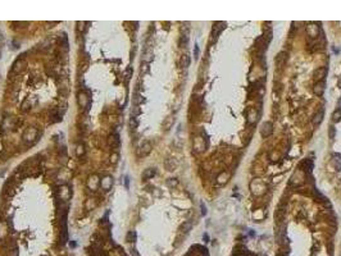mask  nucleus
I'll return each mask as SVG.
<instances>
[{
  "label": "nucleus",
  "instance_id": "obj_1",
  "mask_svg": "<svg viewBox=\"0 0 341 256\" xmlns=\"http://www.w3.org/2000/svg\"><path fill=\"white\" fill-rule=\"evenodd\" d=\"M231 256H258V255L250 252L249 248H248L245 245L239 243V245H236V246L234 247V251H232V255H231Z\"/></svg>",
  "mask_w": 341,
  "mask_h": 256
},
{
  "label": "nucleus",
  "instance_id": "obj_2",
  "mask_svg": "<svg viewBox=\"0 0 341 256\" xmlns=\"http://www.w3.org/2000/svg\"><path fill=\"white\" fill-rule=\"evenodd\" d=\"M22 138L26 142H34L37 138V130H36L35 127H28L27 130L23 132Z\"/></svg>",
  "mask_w": 341,
  "mask_h": 256
},
{
  "label": "nucleus",
  "instance_id": "obj_3",
  "mask_svg": "<svg viewBox=\"0 0 341 256\" xmlns=\"http://www.w3.org/2000/svg\"><path fill=\"white\" fill-rule=\"evenodd\" d=\"M77 101H78V105L82 108V109H87L89 105H90V98H89V95H87L85 91L78 92V95H77Z\"/></svg>",
  "mask_w": 341,
  "mask_h": 256
},
{
  "label": "nucleus",
  "instance_id": "obj_4",
  "mask_svg": "<svg viewBox=\"0 0 341 256\" xmlns=\"http://www.w3.org/2000/svg\"><path fill=\"white\" fill-rule=\"evenodd\" d=\"M87 187L91 189V191H96L97 188L100 187V178L97 174H91L89 179H87Z\"/></svg>",
  "mask_w": 341,
  "mask_h": 256
},
{
  "label": "nucleus",
  "instance_id": "obj_5",
  "mask_svg": "<svg viewBox=\"0 0 341 256\" xmlns=\"http://www.w3.org/2000/svg\"><path fill=\"white\" fill-rule=\"evenodd\" d=\"M113 183H114V181H113V177H110V175H105L104 178L100 179V187L104 191H109L113 187Z\"/></svg>",
  "mask_w": 341,
  "mask_h": 256
},
{
  "label": "nucleus",
  "instance_id": "obj_6",
  "mask_svg": "<svg viewBox=\"0 0 341 256\" xmlns=\"http://www.w3.org/2000/svg\"><path fill=\"white\" fill-rule=\"evenodd\" d=\"M151 149H153L151 143L149 141H145V142H142V145L139 147V155H141V156L149 155L151 152Z\"/></svg>",
  "mask_w": 341,
  "mask_h": 256
},
{
  "label": "nucleus",
  "instance_id": "obj_7",
  "mask_svg": "<svg viewBox=\"0 0 341 256\" xmlns=\"http://www.w3.org/2000/svg\"><path fill=\"white\" fill-rule=\"evenodd\" d=\"M312 169H313V162L311 159H304L300 164V170L309 174V173H312Z\"/></svg>",
  "mask_w": 341,
  "mask_h": 256
},
{
  "label": "nucleus",
  "instance_id": "obj_8",
  "mask_svg": "<svg viewBox=\"0 0 341 256\" xmlns=\"http://www.w3.org/2000/svg\"><path fill=\"white\" fill-rule=\"evenodd\" d=\"M326 74H327V68L326 67H322V68H318V69H316V72H314V79L317 82H321V81H323L324 79V77H326Z\"/></svg>",
  "mask_w": 341,
  "mask_h": 256
},
{
  "label": "nucleus",
  "instance_id": "obj_9",
  "mask_svg": "<svg viewBox=\"0 0 341 256\" xmlns=\"http://www.w3.org/2000/svg\"><path fill=\"white\" fill-rule=\"evenodd\" d=\"M319 27L317 26V24H314V23H312V24H309V26H306V32H308V35H309L311 37H313V39H316L318 35H319Z\"/></svg>",
  "mask_w": 341,
  "mask_h": 256
},
{
  "label": "nucleus",
  "instance_id": "obj_10",
  "mask_svg": "<svg viewBox=\"0 0 341 256\" xmlns=\"http://www.w3.org/2000/svg\"><path fill=\"white\" fill-rule=\"evenodd\" d=\"M59 195H60V200H63V201L69 200V197H71V191H69L68 186H62V187L59 188Z\"/></svg>",
  "mask_w": 341,
  "mask_h": 256
},
{
  "label": "nucleus",
  "instance_id": "obj_11",
  "mask_svg": "<svg viewBox=\"0 0 341 256\" xmlns=\"http://www.w3.org/2000/svg\"><path fill=\"white\" fill-rule=\"evenodd\" d=\"M119 142H121V141H119V136H118L117 133L109 136V138H108V143L112 146V149H117V147L119 146Z\"/></svg>",
  "mask_w": 341,
  "mask_h": 256
},
{
  "label": "nucleus",
  "instance_id": "obj_12",
  "mask_svg": "<svg viewBox=\"0 0 341 256\" xmlns=\"http://www.w3.org/2000/svg\"><path fill=\"white\" fill-rule=\"evenodd\" d=\"M194 147H195V150L199 151V152L204 151V149H205V141H204L201 137H196V138H195Z\"/></svg>",
  "mask_w": 341,
  "mask_h": 256
},
{
  "label": "nucleus",
  "instance_id": "obj_13",
  "mask_svg": "<svg viewBox=\"0 0 341 256\" xmlns=\"http://www.w3.org/2000/svg\"><path fill=\"white\" fill-rule=\"evenodd\" d=\"M286 60H287V53L286 51H281V53L277 54V56H276V64H277L278 67L283 66V64L286 63Z\"/></svg>",
  "mask_w": 341,
  "mask_h": 256
},
{
  "label": "nucleus",
  "instance_id": "obj_14",
  "mask_svg": "<svg viewBox=\"0 0 341 256\" xmlns=\"http://www.w3.org/2000/svg\"><path fill=\"white\" fill-rule=\"evenodd\" d=\"M164 167H166L167 170L172 172V170H174L177 168V162H176L173 157H168V159H166V162H164Z\"/></svg>",
  "mask_w": 341,
  "mask_h": 256
},
{
  "label": "nucleus",
  "instance_id": "obj_15",
  "mask_svg": "<svg viewBox=\"0 0 341 256\" xmlns=\"http://www.w3.org/2000/svg\"><path fill=\"white\" fill-rule=\"evenodd\" d=\"M313 91L317 96H322L323 92H324V82L321 81V82H316L314 87H313Z\"/></svg>",
  "mask_w": 341,
  "mask_h": 256
},
{
  "label": "nucleus",
  "instance_id": "obj_16",
  "mask_svg": "<svg viewBox=\"0 0 341 256\" xmlns=\"http://www.w3.org/2000/svg\"><path fill=\"white\" fill-rule=\"evenodd\" d=\"M261 132H262V136H263V137L269 136V135H271V132H272V123L266 122V123L262 125V130H261Z\"/></svg>",
  "mask_w": 341,
  "mask_h": 256
},
{
  "label": "nucleus",
  "instance_id": "obj_17",
  "mask_svg": "<svg viewBox=\"0 0 341 256\" xmlns=\"http://www.w3.org/2000/svg\"><path fill=\"white\" fill-rule=\"evenodd\" d=\"M155 173H157V170L154 168H148V169L144 170L141 177H142V179H150V178H153L154 175H155Z\"/></svg>",
  "mask_w": 341,
  "mask_h": 256
},
{
  "label": "nucleus",
  "instance_id": "obj_18",
  "mask_svg": "<svg viewBox=\"0 0 341 256\" xmlns=\"http://www.w3.org/2000/svg\"><path fill=\"white\" fill-rule=\"evenodd\" d=\"M173 123H174V118H173L172 115L167 117V118H166V120L163 122V130H164V131L171 130L172 125H173Z\"/></svg>",
  "mask_w": 341,
  "mask_h": 256
},
{
  "label": "nucleus",
  "instance_id": "obj_19",
  "mask_svg": "<svg viewBox=\"0 0 341 256\" xmlns=\"http://www.w3.org/2000/svg\"><path fill=\"white\" fill-rule=\"evenodd\" d=\"M180 66H181L182 68H187V67L190 66V56H189L187 54H184V55L181 56V60H180Z\"/></svg>",
  "mask_w": 341,
  "mask_h": 256
},
{
  "label": "nucleus",
  "instance_id": "obj_20",
  "mask_svg": "<svg viewBox=\"0 0 341 256\" xmlns=\"http://www.w3.org/2000/svg\"><path fill=\"white\" fill-rule=\"evenodd\" d=\"M85 152H86L85 145H84V143H78V145L76 146V155H77L78 157H81V156L85 155Z\"/></svg>",
  "mask_w": 341,
  "mask_h": 256
},
{
  "label": "nucleus",
  "instance_id": "obj_21",
  "mask_svg": "<svg viewBox=\"0 0 341 256\" xmlns=\"http://www.w3.org/2000/svg\"><path fill=\"white\" fill-rule=\"evenodd\" d=\"M322 120H323V111H319V113H317V114L313 117L312 123H313L314 125H318V124H319Z\"/></svg>",
  "mask_w": 341,
  "mask_h": 256
},
{
  "label": "nucleus",
  "instance_id": "obj_22",
  "mask_svg": "<svg viewBox=\"0 0 341 256\" xmlns=\"http://www.w3.org/2000/svg\"><path fill=\"white\" fill-rule=\"evenodd\" d=\"M151 59H153V51H151V49H146V51L144 53L142 60H144V61H146V63H149Z\"/></svg>",
  "mask_w": 341,
  "mask_h": 256
},
{
  "label": "nucleus",
  "instance_id": "obj_23",
  "mask_svg": "<svg viewBox=\"0 0 341 256\" xmlns=\"http://www.w3.org/2000/svg\"><path fill=\"white\" fill-rule=\"evenodd\" d=\"M132 103H134V105H136V106H139V105L142 103V98H141V95H140L137 91L135 92L134 98H132Z\"/></svg>",
  "mask_w": 341,
  "mask_h": 256
},
{
  "label": "nucleus",
  "instance_id": "obj_24",
  "mask_svg": "<svg viewBox=\"0 0 341 256\" xmlns=\"http://www.w3.org/2000/svg\"><path fill=\"white\" fill-rule=\"evenodd\" d=\"M3 128H13L14 127V123H13V118H5L4 122H3Z\"/></svg>",
  "mask_w": 341,
  "mask_h": 256
},
{
  "label": "nucleus",
  "instance_id": "obj_25",
  "mask_svg": "<svg viewBox=\"0 0 341 256\" xmlns=\"http://www.w3.org/2000/svg\"><path fill=\"white\" fill-rule=\"evenodd\" d=\"M135 239H136V232H134V231L128 232V234H127V237H126V241H127V242H134Z\"/></svg>",
  "mask_w": 341,
  "mask_h": 256
},
{
  "label": "nucleus",
  "instance_id": "obj_26",
  "mask_svg": "<svg viewBox=\"0 0 341 256\" xmlns=\"http://www.w3.org/2000/svg\"><path fill=\"white\" fill-rule=\"evenodd\" d=\"M177 184H178V181H177L176 178H168V179H167V186H168V187L174 188V187H177Z\"/></svg>",
  "mask_w": 341,
  "mask_h": 256
},
{
  "label": "nucleus",
  "instance_id": "obj_27",
  "mask_svg": "<svg viewBox=\"0 0 341 256\" xmlns=\"http://www.w3.org/2000/svg\"><path fill=\"white\" fill-rule=\"evenodd\" d=\"M190 229H191V223H190V221H189V223H187V221L184 223L182 226H181V228H180V231L184 232V233H187Z\"/></svg>",
  "mask_w": 341,
  "mask_h": 256
},
{
  "label": "nucleus",
  "instance_id": "obj_28",
  "mask_svg": "<svg viewBox=\"0 0 341 256\" xmlns=\"http://www.w3.org/2000/svg\"><path fill=\"white\" fill-rule=\"evenodd\" d=\"M332 120L333 122H340L341 120V110L340 109H337L335 113L332 114Z\"/></svg>",
  "mask_w": 341,
  "mask_h": 256
},
{
  "label": "nucleus",
  "instance_id": "obj_29",
  "mask_svg": "<svg viewBox=\"0 0 341 256\" xmlns=\"http://www.w3.org/2000/svg\"><path fill=\"white\" fill-rule=\"evenodd\" d=\"M140 113H141V109H140L139 106H136V105H135V106L132 108V110H131V118H136V117H137Z\"/></svg>",
  "mask_w": 341,
  "mask_h": 256
},
{
  "label": "nucleus",
  "instance_id": "obj_30",
  "mask_svg": "<svg viewBox=\"0 0 341 256\" xmlns=\"http://www.w3.org/2000/svg\"><path fill=\"white\" fill-rule=\"evenodd\" d=\"M22 66H25V61H23L22 59H21V60L18 59L17 61L14 63V66H13V69H14V71H18V69H19V68H21Z\"/></svg>",
  "mask_w": 341,
  "mask_h": 256
},
{
  "label": "nucleus",
  "instance_id": "obj_31",
  "mask_svg": "<svg viewBox=\"0 0 341 256\" xmlns=\"http://www.w3.org/2000/svg\"><path fill=\"white\" fill-rule=\"evenodd\" d=\"M129 127H131V130H135V128L137 127V119L136 118L129 119Z\"/></svg>",
  "mask_w": 341,
  "mask_h": 256
},
{
  "label": "nucleus",
  "instance_id": "obj_32",
  "mask_svg": "<svg viewBox=\"0 0 341 256\" xmlns=\"http://www.w3.org/2000/svg\"><path fill=\"white\" fill-rule=\"evenodd\" d=\"M187 41H189L187 36H182V37H181V41H180L181 47H185V46H186V44H187Z\"/></svg>",
  "mask_w": 341,
  "mask_h": 256
},
{
  "label": "nucleus",
  "instance_id": "obj_33",
  "mask_svg": "<svg viewBox=\"0 0 341 256\" xmlns=\"http://www.w3.org/2000/svg\"><path fill=\"white\" fill-rule=\"evenodd\" d=\"M328 135H330V137H331V138H335V135H336V130H335V127H330Z\"/></svg>",
  "mask_w": 341,
  "mask_h": 256
},
{
  "label": "nucleus",
  "instance_id": "obj_34",
  "mask_svg": "<svg viewBox=\"0 0 341 256\" xmlns=\"http://www.w3.org/2000/svg\"><path fill=\"white\" fill-rule=\"evenodd\" d=\"M85 24H87L86 22H77V26H78V29L80 31H85Z\"/></svg>",
  "mask_w": 341,
  "mask_h": 256
},
{
  "label": "nucleus",
  "instance_id": "obj_35",
  "mask_svg": "<svg viewBox=\"0 0 341 256\" xmlns=\"http://www.w3.org/2000/svg\"><path fill=\"white\" fill-rule=\"evenodd\" d=\"M28 104H30L28 100H26V101L23 103V105H22V110H23V111H27V110H28Z\"/></svg>",
  "mask_w": 341,
  "mask_h": 256
},
{
  "label": "nucleus",
  "instance_id": "obj_36",
  "mask_svg": "<svg viewBox=\"0 0 341 256\" xmlns=\"http://www.w3.org/2000/svg\"><path fill=\"white\" fill-rule=\"evenodd\" d=\"M117 157H118V155H117V154H114V155L112 156V162H113V163H116V162H117Z\"/></svg>",
  "mask_w": 341,
  "mask_h": 256
},
{
  "label": "nucleus",
  "instance_id": "obj_37",
  "mask_svg": "<svg viewBox=\"0 0 341 256\" xmlns=\"http://www.w3.org/2000/svg\"><path fill=\"white\" fill-rule=\"evenodd\" d=\"M198 54H199V47H198V45H195V56L198 58Z\"/></svg>",
  "mask_w": 341,
  "mask_h": 256
},
{
  "label": "nucleus",
  "instance_id": "obj_38",
  "mask_svg": "<svg viewBox=\"0 0 341 256\" xmlns=\"http://www.w3.org/2000/svg\"><path fill=\"white\" fill-rule=\"evenodd\" d=\"M201 214L203 215H205V207H204V205L201 204Z\"/></svg>",
  "mask_w": 341,
  "mask_h": 256
},
{
  "label": "nucleus",
  "instance_id": "obj_39",
  "mask_svg": "<svg viewBox=\"0 0 341 256\" xmlns=\"http://www.w3.org/2000/svg\"><path fill=\"white\" fill-rule=\"evenodd\" d=\"M126 187H128V177H126Z\"/></svg>",
  "mask_w": 341,
  "mask_h": 256
}]
</instances>
